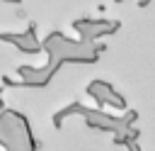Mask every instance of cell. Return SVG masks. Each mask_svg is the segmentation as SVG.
Returning a JSON list of instances; mask_svg holds the SVG:
<instances>
[{"mask_svg":"<svg viewBox=\"0 0 155 151\" xmlns=\"http://www.w3.org/2000/svg\"><path fill=\"white\" fill-rule=\"evenodd\" d=\"M73 29L78 32L80 39L97 41V39H104L109 34H116L121 29V22L119 19H109V17H80V19L73 22Z\"/></svg>","mask_w":155,"mask_h":151,"instance_id":"cell-3","label":"cell"},{"mask_svg":"<svg viewBox=\"0 0 155 151\" xmlns=\"http://www.w3.org/2000/svg\"><path fill=\"white\" fill-rule=\"evenodd\" d=\"M0 41L12 44L17 51L29 54V56H34V54L41 51V41L36 37V27L34 24H29L24 32H0Z\"/></svg>","mask_w":155,"mask_h":151,"instance_id":"cell-5","label":"cell"},{"mask_svg":"<svg viewBox=\"0 0 155 151\" xmlns=\"http://www.w3.org/2000/svg\"><path fill=\"white\" fill-rule=\"evenodd\" d=\"M0 2H19V0H0Z\"/></svg>","mask_w":155,"mask_h":151,"instance_id":"cell-8","label":"cell"},{"mask_svg":"<svg viewBox=\"0 0 155 151\" xmlns=\"http://www.w3.org/2000/svg\"><path fill=\"white\" fill-rule=\"evenodd\" d=\"M114 2H128V0H114Z\"/></svg>","mask_w":155,"mask_h":151,"instance_id":"cell-9","label":"cell"},{"mask_svg":"<svg viewBox=\"0 0 155 151\" xmlns=\"http://www.w3.org/2000/svg\"><path fill=\"white\" fill-rule=\"evenodd\" d=\"M41 51H46L48 61L46 66H17V80L10 76H2V85L7 88H46L53 76L61 71L63 63H94L99 54L104 51L102 44L97 41H85V39H68L63 32H51L41 41Z\"/></svg>","mask_w":155,"mask_h":151,"instance_id":"cell-1","label":"cell"},{"mask_svg":"<svg viewBox=\"0 0 155 151\" xmlns=\"http://www.w3.org/2000/svg\"><path fill=\"white\" fill-rule=\"evenodd\" d=\"M0 146L7 151H34L39 141L31 134L29 119L17 110H0Z\"/></svg>","mask_w":155,"mask_h":151,"instance_id":"cell-2","label":"cell"},{"mask_svg":"<svg viewBox=\"0 0 155 151\" xmlns=\"http://www.w3.org/2000/svg\"><path fill=\"white\" fill-rule=\"evenodd\" d=\"M85 93L97 102V107H114V110H126V97L109 83V80H90Z\"/></svg>","mask_w":155,"mask_h":151,"instance_id":"cell-4","label":"cell"},{"mask_svg":"<svg viewBox=\"0 0 155 151\" xmlns=\"http://www.w3.org/2000/svg\"><path fill=\"white\" fill-rule=\"evenodd\" d=\"M150 2H153V0H138V7H148Z\"/></svg>","mask_w":155,"mask_h":151,"instance_id":"cell-6","label":"cell"},{"mask_svg":"<svg viewBox=\"0 0 155 151\" xmlns=\"http://www.w3.org/2000/svg\"><path fill=\"white\" fill-rule=\"evenodd\" d=\"M2 93H5V90H2V88H0V110H2V107H5V100H2Z\"/></svg>","mask_w":155,"mask_h":151,"instance_id":"cell-7","label":"cell"}]
</instances>
